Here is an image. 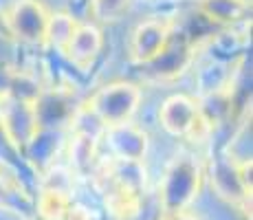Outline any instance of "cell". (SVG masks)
I'll return each instance as SVG.
<instances>
[{"instance_id": "obj_2", "label": "cell", "mask_w": 253, "mask_h": 220, "mask_svg": "<svg viewBox=\"0 0 253 220\" xmlns=\"http://www.w3.org/2000/svg\"><path fill=\"white\" fill-rule=\"evenodd\" d=\"M201 165L192 154H178L169 163L161 183L163 207L169 214H178L198 194L201 187Z\"/></svg>"}, {"instance_id": "obj_11", "label": "cell", "mask_w": 253, "mask_h": 220, "mask_svg": "<svg viewBox=\"0 0 253 220\" xmlns=\"http://www.w3.org/2000/svg\"><path fill=\"white\" fill-rule=\"evenodd\" d=\"M38 209L44 220H64L69 214V198L60 189H44L38 200Z\"/></svg>"}, {"instance_id": "obj_10", "label": "cell", "mask_w": 253, "mask_h": 220, "mask_svg": "<svg viewBox=\"0 0 253 220\" xmlns=\"http://www.w3.org/2000/svg\"><path fill=\"white\" fill-rule=\"evenodd\" d=\"M77 27H80V22L69 13H53V16H48L44 42L55 46L60 53H64Z\"/></svg>"}, {"instance_id": "obj_9", "label": "cell", "mask_w": 253, "mask_h": 220, "mask_svg": "<svg viewBox=\"0 0 253 220\" xmlns=\"http://www.w3.org/2000/svg\"><path fill=\"white\" fill-rule=\"evenodd\" d=\"M198 9L216 24H236L251 9L249 0H198Z\"/></svg>"}, {"instance_id": "obj_4", "label": "cell", "mask_w": 253, "mask_h": 220, "mask_svg": "<svg viewBox=\"0 0 253 220\" xmlns=\"http://www.w3.org/2000/svg\"><path fill=\"white\" fill-rule=\"evenodd\" d=\"M51 13L38 0H16L4 13L11 36L27 44H42L46 36V24Z\"/></svg>"}, {"instance_id": "obj_14", "label": "cell", "mask_w": 253, "mask_h": 220, "mask_svg": "<svg viewBox=\"0 0 253 220\" xmlns=\"http://www.w3.org/2000/svg\"><path fill=\"white\" fill-rule=\"evenodd\" d=\"M130 0H90V16L97 22L119 20L126 13Z\"/></svg>"}, {"instance_id": "obj_12", "label": "cell", "mask_w": 253, "mask_h": 220, "mask_svg": "<svg viewBox=\"0 0 253 220\" xmlns=\"http://www.w3.org/2000/svg\"><path fill=\"white\" fill-rule=\"evenodd\" d=\"M108 207L115 216H132L139 207V198H137V189L124 187V185H115V189L108 192Z\"/></svg>"}, {"instance_id": "obj_5", "label": "cell", "mask_w": 253, "mask_h": 220, "mask_svg": "<svg viewBox=\"0 0 253 220\" xmlns=\"http://www.w3.org/2000/svg\"><path fill=\"white\" fill-rule=\"evenodd\" d=\"M106 139H108L106 143L115 161H130V163L143 161L145 150H148V134L132 121L106 128Z\"/></svg>"}, {"instance_id": "obj_8", "label": "cell", "mask_w": 253, "mask_h": 220, "mask_svg": "<svg viewBox=\"0 0 253 220\" xmlns=\"http://www.w3.org/2000/svg\"><path fill=\"white\" fill-rule=\"evenodd\" d=\"M192 53H194V48L189 46L185 40L176 42L172 38L169 44L165 46V51L154 62H150L148 66H152L154 75L163 77V80H168V77H176L189 66V62H192Z\"/></svg>"}, {"instance_id": "obj_6", "label": "cell", "mask_w": 253, "mask_h": 220, "mask_svg": "<svg viewBox=\"0 0 253 220\" xmlns=\"http://www.w3.org/2000/svg\"><path fill=\"white\" fill-rule=\"evenodd\" d=\"M201 119L196 101L187 95H172L159 108V121L172 136H187Z\"/></svg>"}, {"instance_id": "obj_13", "label": "cell", "mask_w": 253, "mask_h": 220, "mask_svg": "<svg viewBox=\"0 0 253 220\" xmlns=\"http://www.w3.org/2000/svg\"><path fill=\"white\" fill-rule=\"evenodd\" d=\"M95 159H97L95 136L90 132H77L71 143V161L80 170H86V168H90Z\"/></svg>"}, {"instance_id": "obj_7", "label": "cell", "mask_w": 253, "mask_h": 220, "mask_svg": "<svg viewBox=\"0 0 253 220\" xmlns=\"http://www.w3.org/2000/svg\"><path fill=\"white\" fill-rule=\"evenodd\" d=\"M101 46H104V38L101 31L95 24H80L73 33L69 46H66L64 55L73 62V66H77L80 71H88L95 64V60L99 57Z\"/></svg>"}, {"instance_id": "obj_1", "label": "cell", "mask_w": 253, "mask_h": 220, "mask_svg": "<svg viewBox=\"0 0 253 220\" xmlns=\"http://www.w3.org/2000/svg\"><path fill=\"white\" fill-rule=\"evenodd\" d=\"M141 90L128 82H115L95 92L86 104V110L97 124L104 128H113L119 124H128L139 108Z\"/></svg>"}, {"instance_id": "obj_3", "label": "cell", "mask_w": 253, "mask_h": 220, "mask_svg": "<svg viewBox=\"0 0 253 220\" xmlns=\"http://www.w3.org/2000/svg\"><path fill=\"white\" fill-rule=\"evenodd\" d=\"M174 27H176V22L172 18L157 16L150 18V20H143L132 31V38H130L128 44L130 60L137 62V64L154 62L174 38Z\"/></svg>"}]
</instances>
